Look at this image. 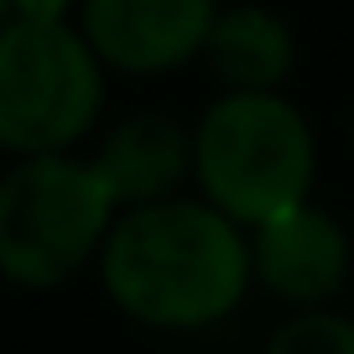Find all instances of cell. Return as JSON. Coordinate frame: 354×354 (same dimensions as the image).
<instances>
[{
  "instance_id": "5b68a950",
  "label": "cell",
  "mask_w": 354,
  "mask_h": 354,
  "mask_svg": "<svg viewBox=\"0 0 354 354\" xmlns=\"http://www.w3.org/2000/svg\"><path fill=\"white\" fill-rule=\"evenodd\" d=\"M214 16V0H84V42L104 68L172 73L203 53Z\"/></svg>"
},
{
  "instance_id": "52a82bcc",
  "label": "cell",
  "mask_w": 354,
  "mask_h": 354,
  "mask_svg": "<svg viewBox=\"0 0 354 354\" xmlns=\"http://www.w3.org/2000/svg\"><path fill=\"white\" fill-rule=\"evenodd\" d=\"M193 167V136L167 115H131L104 136L94 172L104 177L115 209H141L177 193Z\"/></svg>"
},
{
  "instance_id": "ba28073f",
  "label": "cell",
  "mask_w": 354,
  "mask_h": 354,
  "mask_svg": "<svg viewBox=\"0 0 354 354\" xmlns=\"http://www.w3.org/2000/svg\"><path fill=\"white\" fill-rule=\"evenodd\" d=\"M203 57L230 94H277V84L292 73L297 47L281 16H271L266 6H234L214 16Z\"/></svg>"
},
{
  "instance_id": "8fae6325",
  "label": "cell",
  "mask_w": 354,
  "mask_h": 354,
  "mask_svg": "<svg viewBox=\"0 0 354 354\" xmlns=\"http://www.w3.org/2000/svg\"><path fill=\"white\" fill-rule=\"evenodd\" d=\"M6 21H16V0H0V26Z\"/></svg>"
},
{
  "instance_id": "7a4b0ae2",
  "label": "cell",
  "mask_w": 354,
  "mask_h": 354,
  "mask_svg": "<svg viewBox=\"0 0 354 354\" xmlns=\"http://www.w3.org/2000/svg\"><path fill=\"white\" fill-rule=\"evenodd\" d=\"M193 172L203 203L261 230L308 203L313 131L281 94H224L193 131Z\"/></svg>"
},
{
  "instance_id": "30bf717a",
  "label": "cell",
  "mask_w": 354,
  "mask_h": 354,
  "mask_svg": "<svg viewBox=\"0 0 354 354\" xmlns=\"http://www.w3.org/2000/svg\"><path fill=\"white\" fill-rule=\"evenodd\" d=\"M68 0H16V21H63Z\"/></svg>"
},
{
  "instance_id": "277c9868",
  "label": "cell",
  "mask_w": 354,
  "mask_h": 354,
  "mask_svg": "<svg viewBox=\"0 0 354 354\" xmlns=\"http://www.w3.org/2000/svg\"><path fill=\"white\" fill-rule=\"evenodd\" d=\"M104 104V63L63 21L0 26V151L57 156Z\"/></svg>"
},
{
  "instance_id": "6da1fadb",
  "label": "cell",
  "mask_w": 354,
  "mask_h": 354,
  "mask_svg": "<svg viewBox=\"0 0 354 354\" xmlns=\"http://www.w3.org/2000/svg\"><path fill=\"white\" fill-rule=\"evenodd\" d=\"M110 302L146 328H209L250 287V240L203 198L125 209L100 245Z\"/></svg>"
},
{
  "instance_id": "3957f363",
  "label": "cell",
  "mask_w": 354,
  "mask_h": 354,
  "mask_svg": "<svg viewBox=\"0 0 354 354\" xmlns=\"http://www.w3.org/2000/svg\"><path fill=\"white\" fill-rule=\"evenodd\" d=\"M115 224V198L94 162L57 151L21 156L0 177V277L26 292H53L94 261Z\"/></svg>"
},
{
  "instance_id": "9c48e42d",
  "label": "cell",
  "mask_w": 354,
  "mask_h": 354,
  "mask_svg": "<svg viewBox=\"0 0 354 354\" xmlns=\"http://www.w3.org/2000/svg\"><path fill=\"white\" fill-rule=\"evenodd\" d=\"M266 354H354V318L328 308H302L266 339Z\"/></svg>"
},
{
  "instance_id": "8992f818",
  "label": "cell",
  "mask_w": 354,
  "mask_h": 354,
  "mask_svg": "<svg viewBox=\"0 0 354 354\" xmlns=\"http://www.w3.org/2000/svg\"><path fill=\"white\" fill-rule=\"evenodd\" d=\"M349 266L354 250L344 224L313 203H297L281 219L261 224L250 240V277L271 297L297 302V308H323L328 297H339Z\"/></svg>"
},
{
  "instance_id": "7c38bea8",
  "label": "cell",
  "mask_w": 354,
  "mask_h": 354,
  "mask_svg": "<svg viewBox=\"0 0 354 354\" xmlns=\"http://www.w3.org/2000/svg\"><path fill=\"white\" fill-rule=\"evenodd\" d=\"M349 146H354V131H349Z\"/></svg>"
}]
</instances>
